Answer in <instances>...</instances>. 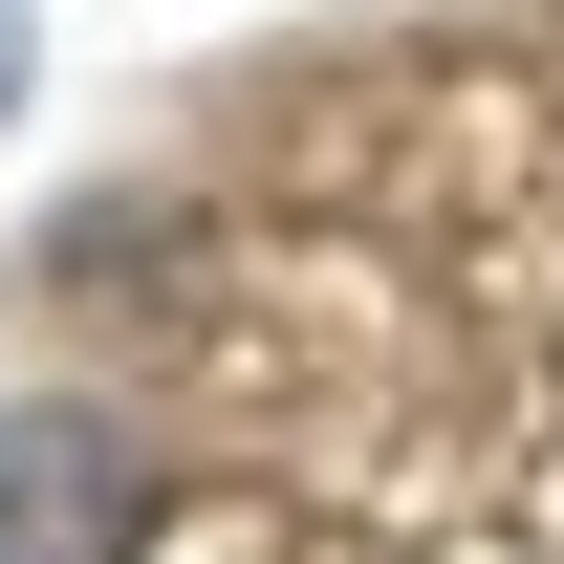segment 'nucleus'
<instances>
[{
    "instance_id": "nucleus-1",
    "label": "nucleus",
    "mask_w": 564,
    "mask_h": 564,
    "mask_svg": "<svg viewBox=\"0 0 564 564\" xmlns=\"http://www.w3.org/2000/svg\"><path fill=\"white\" fill-rule=\"evenodd\" d=\"M152 434L109 413H0V564H131L152 543Z\"/></svg>"
},
{
    "instance_id": "nucleus-2",
    "label": "nucleus",
    "mask_w": 564,
    "mask_h": 564,
    "mask_svg": "<svg viewBox=\"0 0 564 564\" xmlns=\"http://www.w3.org/2000/svg\"><path fill=\"white\" fill-rule=\"evenodd\" d=\"M0 87H22V22H0Z\"/></svg>"
}]
</instances>
